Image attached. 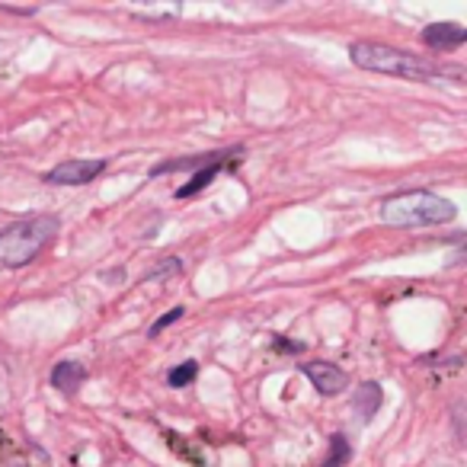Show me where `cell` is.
I'll use <instances>...</instances> for the list:
<instances>
[{"mask_svg":"<svg viewBox=\"0 0 467 467\" xmlns=\"http://www.w3.org/2000/svg\"><path fill=\"white\" fill-rule=\"evenodd\" d=\"M301 371L307 375V381L317 388V394L324 397H337L346 390V384H349V375H346L339 365L333 362H305L301 365Z\"/></svg>","mask_w":467,"mask_h":467,"instance_id":"5","label":"cell"},{"mask_svg":"<svg viewBox=\"0 0 467 467\" xmlns=\"http://www.w3.org/2000/svg\"><path fill=\"white\" fill-rule=\"evenodd\" d=\"M221 170V163H212V167H202V170H195V176H192V182H186V186H180L176 189V199H189V195H199L202 189L208 186V182L214 180V173Z\"/></svg>","mask_w":467,"mask_h":467,"instance_id":"10","label":"cell"},{"mask_svg":"<svg viewBox=\"0 0 467 467\" xmlns=\"http://www.w3.org/2000/svg\"><path fill=\"white\" fill-rule=\"evenodd\" d=\"M182 314H186V311H182V307H173V311H170V314H163L161 320H154V327H150V337H157V333H163L170 324H176V320H180Z\"/></svg>","mask_w":467,"mask_h":467,"instance_id":"13","label":"cell"},{"mask_svg":"<svg viewBox=\"0 0 467 467\" xmlns=\"http://www.w3.org/2000/svg\"><path fill=\"white\" fill-rule=\"evenodd\" d=\"M61 221L55 214H33L0 231V263L4 266H26L48 244L55 241Z\"/></svg>","mask_w":467,"mask_h":467,"instance_id":"2","label":"cell"},{"mask_svg":"<svg viewBox=\"0 0 467 467\" xmlns=\"http://www.w3.org/2000/svg\"><path fill=\"white\" fill-rule=\"evenodd\" d=\"M381 218L394 227H435L458 218V205L426 189H413L384 202Z\"/></svg>","mask_w":467,"mask_h":467,"instance_id":"3","label":"cell"},{"mask_svg":"<svg viewBox=\"0 0 467 467\" xmlns=\"http://www.w3.org/2000/svg\"><path fill=\"white\" fill-rule=\"evenodd\" d=\"M381 400H384V390H381V384H375V381H365V384H358V390H356V397H352V410L358 413V420L362 422H368L371 416L381 410Z\"/></svg>","mask_w":467,"mask_h":467,"instance_id":"9","label":"cell"},{"mask_svg":"<svg viewBox=\"0 0 467 467\" xmlns=\"http://www.w3.org/2000/svg\"><path fill=\"white\" fill-rule=\"evenodd\" d=\"M451 426H454V435H458L461 441H467V407H458L451 413Z\"/></svg>","mask_w":467,"mask_h":467,"instance_id":"14","label":"cell"},{"mask_svg":"<svg viewBox=\"0 0 467 467\" xmlns=\"http://www.w3.org/2000/svg\"><path fill=\"white\" fill-rule=\"evenodd\" d=\"M349 58L362 71L388 74V78L400 80H422V84H432V80H445L448 74H464V67L454 65H439V61H429L422 55L403 52V48L384 46V42H352Z\"/></svg>","mask_w":467,"mask_h":467,"instance_id":"1","label":"cell"},{"mask_svg":"<svg viewBox=\"0 0 467 467\" xmlns=\"http://www.w3.org/2000/svg\"><path fill=\"white\" fill-rule=\"evenodd\" d=\"M106 170V161H65L55 170H48L46 180L52 186H84V182L97 180Z\"/></svg>","mask_w":467,"mask_h":467,"instance_id":"4","label":"cell"},{"mask_svg":"<svg viewBox=\"0 0 467 467\" xmlns=\"http://www.w3.org/2000/svg\"><path fill=\"white\" fill-rule=\"evenodd\" d=\"M87 381V368L74 358H65L52 368V388L61 390V394H74L80 384Z\"/></svg>","mask_w":467,"mask_h":467,"instance_id":"8","label":"cell"},{"mask_svg":"<svg viewBox=\"0 0 467 467\" xmlns=\"http://www.w3.org/2000/svg\"><path fill=\"white\" fill-rule=\"evenodd\" d=\"M195 375H199V362H180L176 368H170V375H167V384L170 388H186L189 381H195Z\"/></svg>","mask_w":467,"mask_h":467,"instance_id":"12","label":"cell"},{"mask_svg":"<svg viewBox=\"0 0 467 467\" xmlns=\"http://www.w3.org/2000/svg\"><path fill=\"white\" fill-rule=\"evenodd\" d=\"M349 458H352V448H349V441H346V435L333 432L330 435V454H327L324 467H346L349 464Z\"/></svg>","mask_w":467,"mask_h":467,"instance_id":"11","label":"cell"},{"mask_svg":"<svg viewBox=\"0 0 467 467\" xmlns=\"http://www.w3.org/2000/svg\"><path fill=\"white\" fill-rule=\"evenodd\" d=\"M244 148H231V150H214V154H199V157H176V161H163L157 167H150V176H161V173H173V170H202V167H212V163H224L231 157H241Z\"/></svg>","mask_w":467,"mask_h":467,"instance_id":"6","label":"cell"},{"mask_svg":"<svg viewBox=\"0 0 467 467\" xmlns=\"http://www.w3.org/2000/svg\"><path fill=\"white\" fill-rule=\"evenodd\" d=\"M422 42L429 48H454L467 42V26H454V23H432L422 29Z\"/></svg>","mask_w":467,"mask_h":467,"instance_id":"7","label":"cell"}]
</instances>
